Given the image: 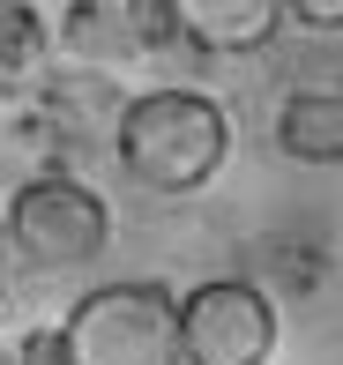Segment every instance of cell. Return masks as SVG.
Listing matches in <instances>:
<instances>
[{"label":"cell","mask_w":343,"mask_h":365,"mask_svg":"<svg viewBox=\"0 0 343 365\" xmlns=\"http://www.w3.org/2000/svg\"><path fill=\"white\" fill-rule=\"evenodd\" d=\"M187 321L165 284H97L68 313V365H179Z\"/></svg>","instance_id":"cell-2"},{"label":"cell","mask_w":343,"mask_h":365,"mask_svg":"<svg viewBox=\"0 0 343 365\" xmlns=\"http://www.w3.org/2000/svg\"><path fill=\"white\" fill-rule=\"evenodd\" d=\"M187 365H261L276 351V306L254 276H209L179 298Z\"/></svg>","instance_id":"cell-4"},{"label":"cell","mask_w":343,"mask_h":365,"mask_svg":"<svg viewBox=\"0 0 343 365\" xmlns=\"http://www.w3.org/2000/svg\"><path fill=\"white\" fill-rule=\"evenodd\" d=\"M8 239L30 269H83V261L105 254L112 239V217L105 202L68 172H45V179H23L8 202Z\"/></svg>","instance_id":"cell-3"},{"label":"cell","mask_w":343,"mask_h":365,"mask_svg":"<svg viewBox=\"0 0 343 365\" xmlns=\"http://www.w3.org/2000/svg\"><path fill=\"white\" fill-rule=\"evenodd\" d=\"M0 15H8V38H0V75L23 82L30 60H38V45H45V23H38V8H30V0H8Z\"/></svg>","instance_id":"cell-8"},{"label":"cell","mask_w":343,"mask_h":365,"mask_svg":"<svg viewBox=\"0 0 343 365\" xmlns=\"http://www.w3.org/2000/svg\"><path fill=\"white\" fill-rule=\"evenodd\" d=\"M276 149L299 157V164H343V82L291 97L276 112Z\"/></svg>","instance_id":"cell-6"},{"label":"cell","mask_w":343,"mask_h":365,"mask_svg":"<svg viewBox=\"0 0 343 365\" xmlns=\"http://www.w3.org/2000/svg\"><path fill=\"white\" fill-rule=\"evenodd\" d=\"M224 149H232V120H224V105H209L202 90H142L135 105L120 112V135H112V157L150 194L209 187Z\"/></svg>","instance_id":"cell-1"},{"label":"cell","mask_w":343,"mask_h":365,"mask_svg":"<svg viewBox=\"0 0 343 365\" xmlns=\"http://www.w3.org/2000/svg\"><path fill=\"white\" fill-rule=\"evenodd\" d=\"M299 30H343V0H291Z\"/></svg>","instance_id":"cell-11"},{"label":"cell","mask_w":343,"mask_h":365,"mask_svg":"<svg viewBox=\"0 0 343 365\" xmlns=\"http://www.w3.org/2000/svg\"><path fill=\"white\" fill-rule=\"evenodd\" d=\"M127 8V30H135L142 53H179L187 45V30H179V8L172 0H120Z\"/></svg>","instance_id":"cell-9"},{"label":"cell","mask_w":343,"mask_h":365,"mask_svg":"<svg viewBox=\"0 0 343 365\" xmlns=\"http://www.w3.org/2000/svg\"><path fill=\"white\" fill-rule=\"evenodd\" d=\"M60 358H68V328H38L15 343V365H60Z\"/></svg>","instance_id":"cell-10"},{"label":"cell","mask_w":343,"mask_h":365,"mask_svg":"<svg viewBox=\"0 0 343 365\" xmlns=\"http://www.w3.org/2000/svg\"><path fill=\"white\" fill-rule=\"evenodd\" d=\"M172 8H179L187 45L194 53H217V60L261 53V45L291 23V0H172Z\"/></svg>","instance_id":"cell-5"},{"label":"cell","mask_w":343,"mask_h":365,"mask_svg":"<svg viewBox=\"0 0 343 365\" xmlns=\"http://www.w3.org/2000/svg\"><path fill=\"white\" fill-rule=\"evenodd\" d=\"M60 45H75V53H112V45H135L127 8H120V0H75V8L60 15Z\"/></svg>","instance_id":"cell-7"}]
</instances>
